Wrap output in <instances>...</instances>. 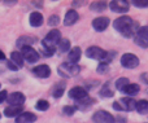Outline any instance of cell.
<instances>
[{
	"mask_svg": "<svg viewBox=\"0 0 148 123\" xmlns=\"http://www.w3.org/2000/svg\"><path fill=\"white\" fill-rule=\"evenodd\" d=\"M33 73L38 78H48L51 75V69H49L48 65H39V66L34 67Z\"/></svg>",
	"mask_w": 148,
	"mask_h": 123,
	"instance_id": "13",
	"label": "cell"
},
{
	"mask_svg": "<svg viewBox=\"0 0 148 123\" xmlns=\"http://www.w3.org/2000/svg\"><path fill=\"white\" fill-rule=\"evenodd\" d=\"M35 108L40 111H46V110H48V108H49V103L46 100H39L38 103H36Z\"/></svg>",
	"mask_w": 148,
	"mask_h": 123,
	"instance_id": "29",
	"label": "cell"
},
{
	"mask_svg": "<svg viewBox=\"0 0 148 123\" xmlns=\"http://www.w3.org/2000/svg\"><path fill=\"white\" fill-rule=\"evenodd\" d=\"M35 121H36V116L33 113H29V111L21 113L16 118V123H34Z\"/></svg>",
	"mask_w": 148,
	"mask_h": 123,
	"instance_id": "15",
	"label": "cell"
},
{
	"mask_svg": "<svg viewBox=\"0 0 148 123\" xmlns=\"http://www.w3.org/2000/svg\"><path fill=\"white\" fill-rule=\"evenodd\" d=\"M22 106H8L4 110V116L8 117V118H12V117H16L17 118L21 113H22Z\"/></svg>",
	"mask_w": 148,
	"mask_h": 123,
	"instance_id": "19",
	"label": "cell"
},
{
	"mask_svg": "<svg viewBox=\"0 0 148 123\" xmlns=\"http://www.w3.org/2000/svg\"><path fill=\"white\" fill-rule=\"evenodd\" d=\"M7 97H8V92L5 90L0 91V104H3L4 101H7Z\"/></svg>",
	"mask_w": 148,
	"mask_h": 123,
	"instance_id": "36",
	"label": "cell"
},
{
	"mask_svg": "<svg viewBox=\"0 0 148 123\" xmlns=\"http://www.w3.org/2000/svg\"><path fill=\"white\" fill-rule=\"evenodd\" d=\"M16 3H17V1H16V0H12V1H8V0H5V1H4V4H5V5H14Z\"/></svg>",
	"mask_w": 148,
	"mask_h": 123,
	"instance_id": "41",
	"label": "cell"
},
{
	"mask_svg": "<svg viewBox=\"0 0 148 123\" xmlns=\"http://www.w3.org/2000/svg\"><path fill=\"white\" fill-rule=\"evenodd\" d=\"M0 118H1V114H0Z\"/></svg>",
	"mask_w": 148,
	"mask_h": 123,
	"instance_id": "44",
	"label": "cell"
},
{
	"mask_svg": "<svg viewBox=\"0 0 148 123\" xmlns=\"http://www.w3.org/2000/svg\"><path fill=\"white\" fill-rule=\"evenodd\" d=\"M0 87H1V86H0Z\"/></svg>",
	"mask_w": 148,
	"mask_h": 123,
	"instance_id": "45",
	"label": "cell"
},
{
	"mask_svg": "<svg viewBox=\"0 0 148 123\" xmlns=\"http://www.w3.org/2000/svg\"><path fill=\"white\" fill-rule=\"evenodd\" d=\"M35 41L36 40L33 38V36H21V38L17 39L16 44H17V47L22 48V47H31L34 43H35Z\"/></svg>",
	"mask_w": 148,
	"mask_h": 123,
	"instance_id": "21",
	"label": "cell"
},
{
	"mask_svg": "<svg viewBox=\"0 0 148 123\" xmlns=\"http://www.w3.org/2000/svg\"><path fill=\"white\" fill-rule=\"evenodd\" d=\"M99 95L101 96V97H113L114 92H113V90H110V88H109V84L107 83V84L103 87V90L99 92Z\"/></svg>",
	"mask_w": 148,
	"mask_h": 123,
	"instance_id": "28",
	"label": "cell"
},
{
	"mask_svg": "<svg viewBox=\"0 0 148 123\" xmlns=\"http://www.w3.org/2000/svg\"><path fill=\"white\" fill-rule=\"evenodd\" d=\"M108 69H109V65L104 64V62H101V64H99V66H97V70L96 71L99 73V74H105V73H108Z\"/></svg>",
	"mask_w": 148,
	"mask_h": 123,
	"instance_id": "35",
	"label": "cell"
},
{
	"mask_svg": "<svg viewBox=\"0 0 148 123\" xmlns=\"http://www.w3.org/2000/svg\"><path fill=\"white\" fill-rule=\"evenodd\" d=\"M114 56H116V52H113V51L107 52V54H105L103 62H104V64H107V65H109V62H112L113 60H114Z\"/></svg>",
	"mask_w": 148,
	"mask_h": 123,
	"instance_id": "31",
	"label": "cell"
},
{
	"mask_svg": "<svg viewBox=\"0 0 148 123\" xmlns=\"http://www.w3.org/2000/svg\"><path fill=\"white\" fill-rule=\"evenodd\" d=\"M7 65H8V67H9L10 70H13V71H17V70L20 69V67H18V66H16V65L13 64L12 61H8V64H7Z\"/></svg>",
	"mask_w": 148,
	"mask_h": 123,
	"instance_id": "37",
	"label": "cell"
},
{
	"mask_svg": "<svg viewBox=\"0 0 148 123\" xmlns=\"http://www.w3.org/2000/svg\"><path fill=\"white\" fill-rule=\"evenodd\" d=\"M69 49H70V41H69V39L61 38V40H60L59 44H57V51H59L60 53H65V52H68Z\"/></svg>",
	"mask_w": 148,
	"mask_h": 123,
	"instance_id": "24",
	"label": "cell"
},
{
	"mask_svg": "<svg viewBox=\"0 0 148 123\" xmlns=\"http://www.w3.org/2000/svg\"><path fill=\"white\" fill-rule=\"evenodd\" d=\"M135 110L142 116L148 114V100H139L135 103Z\"/></svg>",
	"mask_w": 148,
	"mask_h": 123,
	"instance_id": "22",
	"label": "cell"
},
{
	"mask_svg": "<svg viewBox=\"0 0 148 123\" xmlns=\"http://www.w3.org/2000/svg\"><path fill=\"white\" fill-rule=\"evenodd\" d=\"M69 97L75 101H79L82 99L87 97V90L83 87H73L69 91Z\"/></svg>",
	"mask_w": 148,
	"mask_h": 123,
	"instance_id": "12",
	"label": "cell"
},
{
	"mask_svg": "<svg viewBox=\"0 0 148 123\" xmlns=\"http://www.w3.org/2000/svg\"><path fill=\"white\" fill-rule=\"evenodd\" d=\"M134 41L136 46L142 47V48H148V26H142L136 30Z\"/></svg>",
	"mask_w": 148,
	"mask_h": 123,
	"instance_id": "4",
	"label": "cell"
},
{
	"mask_svg": "<svg viewBox=\"0 0 148 123\" xmlns=\"http://www.w3.org/2000/svg\"><path fill=\"white\" fill-rule=\"evenodd\" d=\"M34 5H36V8H43V3L42 1H33Z\"/></svg>",
	"mask_w": 148,
	"mask_h": 123,
	"instance_id": "40",
	"label": "cell"
},
{
	"mask_svg": "<svg viewBox=\"0 0 148 123\" xmlns=\"http://www.w3.org/2000/svg\"><path fill=\"white\" fill-rule=\"evenodd\" d=\"M4 60H5V53L0 51V61H4Z\"/></svg>",
	"mask_w": 148,
	"mask_h": 123,
	"instance_id": "42",
	"label": "cell"
},
{
	"mask_svg": "<svg viewBox=\"0 0 148 123\" xmlns=\"http://www.w3.org/2000/svg\"><path fill=\"white\" fill-rule=\"evenodd\" d=\"M82 56V51L79 47H74L69 51V54H68V58H69V62H72V64H77V62L79 61V58H81Z\"/></svg>",
	"mask_w": 148,
	"mask_h": 123,
	"instance_id": "18",
	"label": "cell"
},
{
	"mask_svg": "<svg viewBox=\"0 0 148 123\" xmlns=\"http://www.w3.org/2000/svg\"><path fill=\"white\" fill-rule=\"evenodd\" d=\"M75 106H70V105H66V106H64L62 108V113L65 114V116H73L74 113H75Z\"/></svg>",
	"mask_w": 148,
	"mask_h": 123,
	"instance_id": "32",
	"label": "cell"
},
{
	"mask_svg": "<svg viewBox=\"0 0 148 123\" xmlns=\"http://www.w3.org/2000/svg\"><path fill=\"white\" fill-rule=\"evenodd\" d=\"M61 40V33L56 29L51 30L42 40V53L44 56H52L56 52V47Z\"/></svg>",
	"mask_w": 148,
	"mask_h": 123,
	"instance_id": "1",
	"label": "cell"
},
{
	"mask_svg": "<svg viewBox=\"0 0 148 123\" xmlns=\"http://www.w3.org/2000/svg\"><path fill=\"white\" fill-rule=\"evenodd\" d=\"M105 8H107V3L105 1H94L90 5V9L92 12H103V10H105Z\"/></svg>",
	"mask_w": 148,
	"mask_h": 123,
	"instance_id": "26",
	"label": "cell"
},
{
	"mask_svg": "<svg viewBox=\"0 0 148 123\" xmlns=\"http://www.w3.org/2000/svg\"><path fill=\"white\" fill-rule=\"evenodd\" d=\"M109 7L116 13H126L130 9V5L126 0H113L109 3Z\"/></svg>",
	"mask_w": 148,
	"mask_h": 123,
	"instance_id": "9",
	"label": "cell"
},
{
	"mask_svg": "<svg viewBox=\"0 0 148 123\" xmlns=\"http://www.w3.org/2000/svg\"><path fill=\"white\" fill-rule=\"evenodd\" d=\"M29 22H30V25L33 26V27H39V26H42V23H43V16H42V13L33 12L30 14V17H29Z\"/></svg>",
	"mask_w": 148,
	"mask_h": 123,
	"instance_id": "17",
	"label": "cell"
},
{
	"mask_svg": "<svg viewBox=\"0 0 148 123\" xmlns=\"http://www.w3.org/2000/svg\"><path fill=\"white\" fill-rule=\"evenodd\" d=\"M64 88H65V82L57 83V84L53 87V90H52V96L56 99L61 97V96L64 95Z\"/></svg>",
	"mask_w": 148,
	"mask_h": 123,
	"instance_id": "25",
	"label": "cell"
},
{
	"mask_svg": "<svg viewBox=\"0 0 148 123\" xmlns=\"http://www.w3.org/2000/svg\"><path fill=\"white\" fill-rule=\"evenodd\" d=\"M26 97L21 92H13L7 97V101L9 103V106H22Z\"/></svg>",
	"mask_w": 148,
	"mask_h": 123,
	"instance_id": "10",
	"label": "cell"
},
{
	"mask_svg": "<svg viewBox=\"0 0 148 123\" xmlns=\"http://www.w3.org/2000/svg\"><path fill=\"white\" fill-rule=\"evenodd\" d=\"M140 79L143 83H146V84H148V73H143V74L140 75Z\"/></svg>",
	"mask_w": 148,
	"mask_h": 123,
	"instance_id": "38",
	"label": "cell"
},
{
	"mask_svg": "<svg viewBox=\"0 0 148 123\" xmlns=\"http://www.w3.org/2000/svg\"><path fill=\"white\" fill-rule=\"evenodd\" d=\"M75 103H77V106H78L79 109H87L88 106H91L92 104H94V100L87 96V97L82 99V100H79V101H75Z\"/></svg>",
	"mask_w": 148,
	"mask_h": 123,
	"instance_id": "27",
	"label": "cell"
},
{
	"mask_svg": "<svg viewBox=\"0 0 148 123\" xmlns=\"http://www.w3.org/2000/svg\"><path fill=\"white\" fill-rule=\"evenodd\" d=\"M78 20H79V14L74 9H70V10H68L66 14H65V17H64V25L65 26H72Z\"/></svg>",
	"mask_w": 148,
	"mask_h": 123,
	"instance_id": "14",
	"label": "cell"
},
{
	"mask_svg": "<svg viewBox=\"0 0 148 123\" xmlns=\"http://www.w3.org/2000/svg\"><path fill=\"white\" fill-rule=\"evenodd\" d=\"M133 4L136 8H148V0H134Z\"/></svg>",
	"mask_w": 148,
	"mask_h": 123,
	"instance_id": "34",
	"label": "cell"
},
{
	"mask_svg": "<svg viewBox=\"0 0 148 123\" xmlns=\"http://www.w3.org/2000/svg\"><path fill=\"white\" fill-rule=\"evenodd\" d=\"M121 65L125 69H134L139 65V58L134 53H125L121 57Z\"/></svg>",
	"mask_w": 148,
	"mask_h": 123,
	"instance_id": "6",
	"label": "cell"
},
{
	"mask_svg": "<svg viewBox=\"0 0 148 123\" xmlns=\"http://www.w3.org/2000/svg\"><path fill=\"white\" fill-rule=\"evenodd\" d=\"M113 108L116 109V110H118V111H122L123 109H122V106L120 105V103L118 101H116V103H113Z\"/></svg>",
	"mask_w": 148,
	"mask_h": 123,
	"instance_id": "39",
	"label": "cell"
},
{
	"mask_svg": "<svg viewBox=\"0 0 148 123\" xmlns=\"http://www.w3.org/2000/svg\"><path fill=\"white\" fill-rule=\"evenodd\" d=\"M92 121L95 123H116V118L105 110H97L92 116Z\"/></svg>",
	"mask_w": 148,
	"mask_h": 123,
	"instance_id": "5",
	"label": "cell"
},
{
	"mask_svg": "<svg viewBox=\"0 0 148 123\" xmlns=\"http://www.w3.org/2000/svg\"><path fill=\"white\" fill-rule=\"evenodd\" d=\"M22 58H25L29 64H34L39 60V53L33 48V47H22Z\"/></svg>",
	"mask_w": 148,
	"mask_h": 123,
	"instance_id": "7",
	"label": "cell"
},
{
	"mask_svg": "<svg viewBox=\"0 0 148 123\" xmlns=\"http://www.w3.org/2000/svg\"><path fill=\"white\" fill-rule=\"evenodd\" d=\"M105 54H107V52H105L104 49H101L100 47H96V46L90 47V48H87V51H86V56L91 60H101L103 61Z\"/></svg>",
	"mask_w": 148,
	"mask_h": 123,
	"instance_id": "8",
	"label": "cell"
},
{
	"mask_svg": "<svg viewBox=\"0 0 148 123\" xmlns=\"http://www.w3.org/2000/svg\"><path fill=\"white\" fill-rule=\"evenodd\" d=\"M60 23V17L57 14H53V16H51V17H49V20H48V25L49 26H57Z\"/></svg>",
	"mask_w": 148,
	"mask_h": 123,
	"instance_id": "33",
	"label": "cell"
},
{
	"mask_svg": "<svg viewBox=\"0 0 148 123\" xmlns=\"http://www.w3.org/2000/svg\"><path fill=\"white\" fill-rule=\"evenodd\" d=\"M81 67L77 64H72V62H64L59 66V75L62 78H72L79 74Z\"/></svg>",
	"mask_w": 148,
	"mask_h": 123,
	"instance_id": "3",
	"label": "cell"
},
{
	"mask_svg": "<svg viewBox=\"0 0 148 123\" xmlns=\"http://www.w3.org/2000/svg\"><path fill=\"white\" fill-rule=\"evenodd\" d=\"M109 23H110V21L108 17H97L92 21V27H94L95 31H97V33H103V31L107 30Z\"/></svg>",
	"mask_w": 148,
	"mask_h": 123,
	"instance_id": "11",
	"label": "cell"
},
{
	"mask_svg": "<svg viewBox=\"0 0 148 123\" xmlns=\"http://www.w3.org/2000/svg\"><path fill=\"white\" fill-rule=\"evenodd\" d=\"M84 1H73V5L75 7V5H83Z\"/></svg>",
	"mask_w": 148,
	"mask_h": 123,
	"instance_id": "43",
	"label": "cell"
},
{
	"mask_svg": "<svg viewBox=\"0 0 148 123\" xmlns=\"http://www.w3.org/2000/svg\"><path fill=\"white\" fill-rule=\"evenodd\" d=\"M139 91H140V87H139L138 84H135V83H129L127 86H125V87L122 88V92L126 93V95H129V96L138 95Z\"/></svg>",
	"mask_w": 148,
	"mask_h": 123,
	"instance_id": "20",
	"label": "cell"
},
{
	"mask_svg": "<svg viewBox=\"0 0 148 123\" xmlns=\"http://www.w3.org/2000/svg\"><path fill=\"white\" fill-rule=\"evenodd\" d=\"M118 103L122 106L123 110H126V111H133L135 109V100L131 97H122Z\"/></svg>",
	"mask_w": 148,
	"mask_h": 123,
	"instance_id": "16",
	"label": "cell"
},
{
	"mask_svg": "<svg viewBox=\"0 0 148 123\" xmlns=\"http://www.w3.org/2000/svg\"><path fill=\"white\" fill-rule=\"evenodd\" d=\"M10 61L18 67L23 66V58H22V54H21L20 52H12V53H10Z\"/></svg>",
	"mask_w": 148,
	"mask_h": 123,
	"instance_id": "23",
	"label": "cell"
},
{
	"mask_svg": "<svg viewBox=\"0 0 148 123\" xmlns=\"http://www.w3.org/2000/svg\"><path fill=\"white\" fill-rule=\"evenodd\" d=\"M113 27L125 38H131L134 35V21L130 17H120L113 22Z\"/></svg>",
	"mask_w": 148,
	"mask_h": 123,
	"instance_id": "2",
	"label": "cell"
},
{
	"mask_svg": "<svg viewBox=\"0 0 148 123\" xmlns=\"http://www.w3.org/2000/svg\"><path fill=\"white\" fill-rule=\"evenodd\" d=\"M127 84H129V79L127 78H125V77L116 80V88L120 90V91H122V88L125 87V86H127Z\"/></svg>",
	"mask_w": 148,
	"mask_h": 123,
	"instance_id": "30",
	"label": "cell"
}]
</instances>
